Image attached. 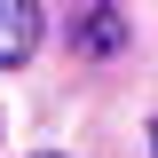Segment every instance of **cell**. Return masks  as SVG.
<instances>
[{
    "instance_id": "obj_2",
    "label": "cell",
    "mask_w": 158,
    "mask_h": 158,
    "mask_svg": "<svg viewBox=\"0 0 158 158\" xmlns=\"http://www.w3.org/2000/svg\"><path fill=\"white\" fill-rule=\"evenodd\" d=\"M150 142H158V135H150Z\"/></svg>"
},
{
    "instance_id": "obj_1",
    "label": "cell",
    "mask_w": 158,
    "mask_h": 158,
    "mask_svg": "<svg viewBox=\"0 0 158 158\" xmlns=\"http://www.w3.org/2000/svg\"><path fill=\"white\" fill-rule=\"evenodd\" d=\"M32 48H40V8L32 0H0V71L24 63Z\"/></svg>"
}]
</instances>
